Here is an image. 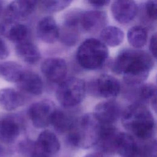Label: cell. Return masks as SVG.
Instances as JSON below:
<instances>
[{
  "label": "cell",
  "instance_id": "cell-8",
  "mask_svg": "<svg viewBox=\"0 0 157 157\" xmlns=\"http://www.w3.org/2000/svg\"><path fill=\"white\" fill-rule=\"evenodd\" d=\"M41 71L50 81L61 82L67 74V64L64 59L59 57H51L45 59L41 64Z\"/></svg>",
  "mask_w": 157,
  "mask_h": 157
},
{
  "label": "cell",
  "instance_id": "cell-15",
  "mask_svg": "<svg viewBox=\"0 0 157 157\" xmlns=\"http://www.w3.org/2000/svg\"><path fill=\"white\" fill-rule=\"evenodd\" d=\"M26 98L21 92L12 88L0 90V106L7 111H13L25 104Z\"/></svg>",
  "mask_w": 157,
  "mask_h": 157
},
{
  "label": "cell",
  "instance_id": "cell-21",
  "mask_svg": "<svg viewBox=\"0 0 157 157\" xmlns=\"http://www.w3.org/2000/svg\"><path fill=\"white\" fill-rule=\"evenodd\" d=\"M15 52L22 61L28 64H35L40 58L38 47L27 40L17 44L15 46Z\"/></svg>",
  "mask_w": 157,
  "mask_h": 157
},
{
  "label": "cell",
  "instance_id": "cell-1",
  "mask_svg": "<svg viewBox=\"0 0 157 157\" xmlns=\"http://www.w3.org/2000/svg\"><path fill=\"white\" fill-rule=\"evenodd\" d=\"M154 65L152 57L139 49H126L120 52L112 64V71L122 74L129 85L143 83L148 77Z\"/></svg>",
  "mask_w": 157,
  "mask_h": 157
},
{
  "label": "cell",
  "instance_id": "cell-11",
  "mask_svg": "<svg viewBox=\"0 0 157 157\" xmlns=\"http://www.w3.org/2000/svg\"><path fill=\"white\" fill-rule=\"evenodd\" d=\"M94 115L101 124H111L120 117L121 107L115 101H103L96 105Z\"/></svg>",
  "mask_w": 157,
  "mask_h": 157
},
{
  "label": "cell",
  "instance_id": "cell-30",
  "mask_svg": "<svg viewBox=\"0 0 157 157\" xmlns=\"http://www.w3.org/2000/svg\"><path fill=\"white\" fill-rule=\"evenodd\" d=\"M9 55V50L6 42L0 38V59H6Z\"/></svg>",
  "mask_w": 157,
  "mask_h": 157
},
{
  "label": "cell",
  "instance_id": "cell-31",
  "mask_svg": "<svg viewBox=\"0 0 157 157\" xmlns=\"http://www.w3.org/2000/svg\"><path fill=\"white\" fill-rule=\"evenodd\" d=\"M150 50L151 55L155 58L156 57V34H153L150 41Z\"/></svg>",
  "mask_w": 157,
  "mask_h": 157
},
{
  "label": "cell",
  "instance_id": "cell-3",
  "mask_svg": "<svg viewBox=\"0 0 157 157\" xmlns=\"http://www.w3.org/2000/svg\"><path fill=\"white\" fill-rule=\"evenodd\" d=\"M101 126L94 113H86L74 123L68 132V141L74 147L81 148H88L96 145Z\"/></svg>",
  "mask_w": 157,
  "mask_h": 157
},
{
  "label": "cell",
  "instance_id": "cell-20",
  "mask_svg": "<svg viewBox=\"0 0 157 157\" xmlns=\"http://www.w3.org/2000/svg\"><path fill=\"white\" fill-rule=\"evenodd\" d=\"M138 145L129 134L120 132L115 145V152L122 157H132L138 150Z\"/></svg>",
  "mask_w": 157,
  "mask_h": 157
},
{
  "label": "cell",
  "instance_id": "cell-22",
  "mask_svg": "<svg viewBox=\"0 0 157 157\" xmlns=\"http://www.w3.org/2000/svg\"><path fill=\"white\" fill-rule=\"evenodd\" d=\"M79 17H69L65 21L63 31L61 34V40L63 44L67 45H73L78 39L77 30L79 24Z\"/></svg>",
  "mask_w": 157,
  "mask_h": 157
},
{
  "label": "cell",
  "instance_id": "cell-27",
  "mask_svg": "<svg viewBox=\"0 0 157 157\" xmlns=\"http://www.w3.org/2000/svg\"><path fill=\"white\" fill-rule=\"evenodd\" d=\"M140 99L148 103L155 110L156 107V87L151 83H147L142 86L139 90Z\"/></svg>",
  "mask_w": 157,
  "mask_h": 157
},
{
  "label": "cell",
  "instance_id": "cell-5",
  "mask_svg": "<svg viewBox=\"0 0 157 157\" xmlns=\"http://www.w3.org/2000/svg\"><path fill=\"white\" fill-rule=\"evenodd\" d=\"M85 93L84 82L79 78L71 77L60 83L56 91V97L62 106L72 107L83 101Z\"/></svg>",
  "mask_w": 157,
  "mask_h": 157
},
{
  "label": "cell",
  "instance_id": "cell-10",
  "mask_svg": "<svg viewBox=\"0 0 157 157\" xmlns=\"http://www.w3.org/2000/svg\"><path fill=\"white\" fill-rule=\"evenodd\" d=\"M0 34L17 44L26 41L29 29L24 24L4 18L0 22Z\"/></svg>",
  "mask_w": 157,
  "mask_h": 157
},
{
  "label": "cell",
  "instance_id": "cell-26",
  "mask_svg": "<svg viewBox=\"0 0 157 157\" xmlns=\"http://www.w3.org/2000/svg\"><path fill=\"white\" fill-rule=\"evenodd\" d=\"M127 37L129 44L134 48L143 47L147 41V31L142 26H134L131 28L127 34Z\"/></svg>",
  "mask_w": 157,
  "mask_h": 157
},
{
  "label": "cell",
  "instance_id": "cell-34",
  "mask_svg": "<svg viewBox=\"0 0 157 157\" xmlns=\"http://www.w3.org/2000/svg\"><path fill=\"white\" fill-rule=\"evenodd\" d=\"M5 153V151H4V148L0 145V157H1Z\"/></svg>",
  "mask_w": 157,
  "mask_h": 157
},
{
  "label": "cell",
  "instance_id": "cell-2",
  "mask_svg": "<svg viewBox=\"0 0 157 157\" xmlns=\"http://www.w3.org/2000/svg\"><path fill=\"white\" fill-rule=\"evenodd\" d=\"M121 121L124 128L139 139H150L155 133L153 116L144 104L135 103L128 106L123 113Z\"/></svg>",
  "mask_w": 157,
  "mask_h": 157
},
{
  "label": "cell",
  "instance_id": "cell-4",
  "mask_svg": "<svg viewBox=\"0 0 157 157\" xmlns=\"http://www.w3.org/2000/svg\"><path fill=\"white\" fill-rule=\"evenodd\" d=\"M109 56L107 46L101 40L90 38L83 41L78 48L77 60L83 68L96 70L101 68Z\"/></svg>",
  "mask_w": 157,
  "mask_h": 157
},
{
  "label": "cell",
  "instance_id": "cell-23",
  "mask_svg": "<svg viewBox=\"0 0 157 157\" xmlns=\"http://www.w3.org/2000/svg\"><path fill=\"white\" fill-rule=\"evenodd\" d=\"M24 71L17 62L7 61L0 63V77L7 82L17 83Z\"/></svg>",
  "mask_w": 157,
  "mask_h": 157
},
{
  "label": "cell",
  "instance_id": "cell-7",
  "mask_svg": "<svg viewBox=\"0 0 157 157\" xmlns=\"http://www.w3.org/2000/svg\"><path fill=\"white\" fill-rule=\"evenodd\" d=\"M90 90L93 95L112 98L117 96L121 90L119 80L112 75L103 74L90 83Z\"/></svg>",
  "mask_w": 157,
  "mask_h": 157
},
{
  "label": "cell",
  "instance_id": "cell-32",
  "mask_svg": "<svg viewBox=\"0 0 157 157\" xmlns=\"http://www.w3.org/2000/svg\"><path fill=\"white\" fill-rule=\"evenodd\" d=\"M88 2L91 5H92L93 6L101 7H104L108 5L110 1H88Z\"/></svg>",
  "mask_w": 157,
  "mask_h": 157
},
{
  "label": "cell",
  "instance_id": "cell-36",
  "mask_svg": "<svg viewBox=\"0 0 157 157\" xmlns=\"http://www.w3.org/2000/svg\"><path fill=\"white\" fill-rule=\"evenodd\" d=\"M42 157H48L47 155H45V156H42Z\"/></svg>",
  "mask_w": 157,
  "mask_h": 157
},
{
  "label": "cell",
  "instance_id": "cell-9",
  "mask_svg": "<svg viewBox=\"0 0 157 157\" xmlns=\"http://www.w3.org/2000/svg\"><path fill=\"white\" fill-rule=\"evenodd\" d=\"M37 1L29 0L14 1L5 9V18L18 21L29 17L35 10Z\"/></svg>",
  "mask_w": 157,
  "mask_h": 157
},
{
  "label": "cell",
  "instance_id": "cell-14",
  "mask_svg": "<svg viewBox=\"0 0 157 157\" xmlns=\"http://www.w3.org/2000/svg\"><path fill=\"white\" fill-rule=\"evenodd\" d=\"M36 31L38 37L45 43H55L59 37V29L51 16L45 17L39 21Z\"/></svg>",
  "mask_w": 157,
  "mask_h": 157
},
{
  "label": "cell",
  "instance_id": "cell-12",
  "mask_svg": "<svg viewBox=\"0 0 157 157\" xmlns=\"http://www.w3.org/2000/svg\"><path fill=\"white\" fill-rule=\"evenodd\" d=\"M107 23L105 12L101 10H88L80 15L79 24L86 31L94 33L102 30Z\"/></svg>",
  "mask_w": 157,
  "mask_h": 157
},
{
  "label": "cell",
  "instance_id": "cell-6",
  "mask_svg": "<svg viewBox=\"0 0 157 157\" xmlns=\"http://www.w3.org/2000/svg\"><path fill=\"white\" fill-rule=\"evenodd\" d=\"M56 109L55 105L52 101L44 99L31 104L28 109V115L34 126L43 128L51 124Z\"/></svg>",
  "mask_w": 157,
  "mask_h": 157
},
{
  "label": "cell",
  "instance_id": "cell-16",
  "mask_svg": "<svg viewBox=\"0 0 157 157\" xmlns=\"http://www.w3.org/2000/svg\"><path fill=\"white\" fill-rule=\"evenodd\" d=\"M19 88L26 93L37 96L43 91V82L36 73L25 70L21 78L17 83Z\"/></svg>",
  "mask_w": 157,
  "mask_h": 157
},
{
  "label": "cell",
  "instance_id": "cell-19",
  "mask_svg": "<svg viewBox=\"0 0 157 157\" xmlns=\"http://www.w3.org/2000/svg\"><path fill=\"white\" fill-rule=\"evenodd\" d=\"M20 128L18 123L10 118L0 119V141L4 144H11L18 137Z\"/></svg>",
  "mask_w": 157,
  "mask_h": 157
},
{
  "label": "cell",
  "instance_id": "cell-33",
  "mask_svg": "<svg viewBox=\"0 0 157 157\" xmlns=\"http://www.w3.org/2000/svg\"><path fill=\"white\" fill-rule=\"evenodd\" d=\"M84 157H103L101 156L100 154H97V153H91V154H88Z\"/></svg>",
  "mask_w": 157,
  "mask_h": 157
},
{
  "label": "cell",
  "instance_id": "cell-17",
  "mask_svg": "<svg viewBox=\"0 0 157 157\" xmlns=\"http://www.w3.org/2000/svg\"><path fill=\"white\" fill-rule=\"evenodd\" d=\"M119 131L112 124H102L97 142L98 148L105 153L115 152V145Z\"/></svg>",
  "mask_w": 157,
  "mask_h": 157
},
{
  "label": "cell",
  "instance_id": "cell-29",
  "mask_svg": "<svg viewBox=\"0 0 157 157\" xmlns=\"http://www.w3.org/2000/svg\"><path fill=\"white\" fill-rule=\"evenodd\" d=\"M157 2L156 0L148 1L145 4V11L147 15L151 20H156L157 15Z\"/></svg>",
  "mask_w": 157,
  "mask_h": 157
},
{
  "label": "cell",
  "instance_id": "cell-25",
  "mask_svg": "<svg viewBox=\"0 0 157 157\" xmlns=\"http://www.w3.org/2000/svg\"><path fill=\"white\" fill-rule=\"evenodd\" d=\"M101 38L105 45L106 44L110 47H117L123 42L124 33L118 27L108 26L101 30Z\"/></svg>",
  "mask_w": 157,
  "mask_h": 157
},
{
  "label": "cell",
  "instance_id": "cell-18",
  "mask_svg": "<svg viewBox=\"0 0 157 157\" xmlns=\"http://www.w3.org/2000/svg\"><path fill=\"white\" fill-rule=\"evenodd\" d=\"M35 145L37 151L45 155L55 154L60 148V144L56 135L48 130L40 132Z\"/></svg>",
  "mask_w": 157,
  "mask_h": 157
},
{
  "label": "cell",
  "instance_id": "cell-13",
  "mask_svg": "<svg viewBox=\"0 0 157 157\" xmlns=\"http://www.w3.org/2000/svg\"><path fill=\"white\" fill-rule=\"evenodd\" d=\"M111 10L113 17L118 22L126 24L135 18L137 12V6L134 1L118 0L113 2Z\"/></svg>",
  "mask_w": 157,
  "mask_h": 157
},
{
  "label": "cell",
  "instance_id": "cell-28",
  "mask_svg": "<svg viewBox=\"0 0 157 157\" xmlns=\"http://www.w3.org/2000/svg\"><path fill=\"white\" fill-rule=\"evenodd\" d=\"M72 2L69 0H53L42 1L40 2L43 9L48 12H56L61 11L68 7Z\"/></svg>",
  "mask_w": 157,
  "mask_h": 157
},
{
  "label": "cell",
  "instance_id": "cell-35",
  "mask_svg": "<svg viewBox=\"0 0 157 157\" xmlns=\"http://www.w3.org/2000/svg\"><path fill=\"white\" fill-rule=\"evenodd\" d=\"M3 9H4V6H3V3L0 1V15L2 13V11H3Z\"/></svg>",
  "mask_w": 157,
  "mask_h": 157
},
{
  "label": "cell",
  "instance_id": "cell-24",
  "mask_svg": "<svg viewBox=\"0 0 157 157\" xmlns=\"http://www.w3.org/2000/svg\"><path fill=\"white\" fill-rule=\"evenodd\" d=\"M75 122V121L71 115L58 109L55 111L51 120V124L59 132H69Z\"/></svg>",
  "mask_w": 157,
  "mask_h": 157
}]
</instances>
